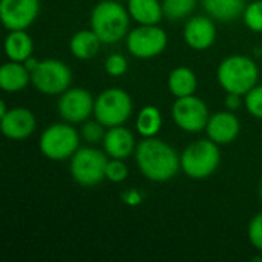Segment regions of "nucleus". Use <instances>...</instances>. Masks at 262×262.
<instances>
[{
  "mask_svg": "<svg viewBox=\"0 0 262 262\" xmlns=\"http://www.w3.org/2000/svg\"><path fill=\"white\" fill-rule=\"evenodd\" d=\"M134 155L140 173L152 183H167L181 170V157L177 149L158 137L143 138Z\"/></svg>",
  "mask_w": 262,
  "mask_h": 262,
  "instance_id": "nucleus-1",
  "label": "nucleus"
},
{
  "mask_svg": "<svg viewBox=\"0 0 262 262\" xmlns=\"http://www.w3.org/2000/svg\"><path fill=\"white\" fill-rule=\"evenodd\" d=\"M91 29L103 45H115L126 38L130 31L129 11L118 0H101L91 11Z\"/></svg>",
  "mask_w": 262,
  "mask_h": 262,
  "instance_id": "nucleus-2",
  "label": "nucleus"
},
{
  "mask_svg": "<svg viewBox=\"0 0 262 262\" xmlns=\"http://www.w3.org/2000/svg\"><path fill=\"white\" fill-rule=\"evenodd\" d=\"M216 80L226 92L246 95L259 81L256 61L243 54L226 57L216 69Z\"/></svg>",
  "mask_w": 262,
  "mask_h": 262,
  "instance_id": "nucleus-3",
  "label": "nucleus"
},
{
  "mask_svg": "<svg viewBox=\"0 0 262 262\" xmlns=\"http://www.w3.org/2000/svg\"><path fill=\"white\" fill-rule=\"evenodd\" d=\"M181 172L190 180H207L210 178L221 164L220 144L210 138L196 140L190 143L181 154Z\"/></svg>",
  "mask_w": 262,
  "mask_h": 262,
  "instance_id": "nucleus-4",
  "label": "nucleus"
},
{
  "mask_svg": "<svg viewBox=\"0 0 262 262\" xmlns=\"http://www.w3.org/2000/svg\"><path fill=\"white\" fill-rule=\"evenodd\" d=\"M74 126L75 124L63 120L48 126L38 138V149L41 155L51 161L71 160L72 155L80 149L81 141L80 130H77Z\"/></svg>",
  "mask_w": 262,
  "mask_h": 262,
  "instance_id": "nucleus-5",
  "label": "nucleus"
},
{
  "mask_svg": "<svg viewBox=\"0 0 262 262\" xmlns=\"http://www.w3.org/2000/svg\"><path fill=\"white\" fill-rule=\"evenodd\" d=\"M109 157L104 150L91 144L80 149L69 160V173L81 187H95L106 180V167Z\"/></svg>",
  "mask_w": 262,
  "mask_h": 262,
  "instance_id": "nucleus-6",
  "label": "nucleus"
},
{
  "mask_svg": "<svg viewBox=\"0 0 262 262\" xmlns=\"http://www.w3.org/2000/svg\"><path fill=\"white\" fill-rule=\"evenodd\" d=\"M132 97L121 88H107L95 97L94 118L104 127L123 126L132 117Z\"/></svg>",
  "mask_w": 262,
  "mask_h": 262,
  "instance_id": "nucleus-7",
  "label": "nucleus"
},
{
  "mask_svg": "<svg viewBox=\"0 0 262 262\" xmlns=\"http://www.w3.org/2000/svg\"><path fill=\"white\" fill-rule=\"evenodd\" d=\"M124 40L127 52L138 60H150L161 55L169 43L167 32L160 25H137Z\"/></svg>",
  "mask_w": 262,
  "mask_h": 262,
  "instance_id": "nucleus-8",
  "label": "nucleus"
},
{
  "mask_svg": "<svg viewBox=\"0 0 262 262\" xmlns=\"http://www.w3.org/2000/svg\"><path fill=\"white\" fill-rule=\"evenodd\" d=\"M31 84L43 95H61L72 86V71L61 60H40L38 66L31 72Z\"/></svg>",
  "mask_w": 262,
  "mask_h": 262,
  "instance_id": "nucleus-9",
  "label": "nucleus"
},
{
  "mask_svg": "<svg viewBox=\"0 0 262 262\" xmlns=\"http://www.w3.org/2000/svg\"><path fill=\"white\" fill-rule=\"evenodd\" d=\"M172 118L183 132L198 134L206 130L210 112L206 101L193 94L175 98V103L172 104Z\"/></svg>",
  "mask_w": 262,
  "mask_h": 262,
  "instance_id": "nucleus-10",
  "label": "nucleus"
},
{
  "mask_svg": "<svg viewBox=\"0 0 262 262\" xmlns=\"http://www.w3.org/2000/svg\"><path fill=\"white\" fill-rule=\"evenodd\" d=\"M95 97L84 88L71 86L58 95L57 112L63 121L71 124H81L94 117Z\"/></svg>",
  "mask_w": 262,
  "mask_h": 262,
  "instance_id": "nucleus-11",
  "label": "nucleus"
},
{
  "mask_svg": "<svg viewBox=\"0 0 262 262\" xmlns=\"http://www.w3.org/2000/svg\"><path fill=\"white\" fill-rule=\"evenodd\" d=\"M40 14V0H0V20L8 31L28 29Z\"/></svg>",
  "mask_w": 262,
  "mask_h": 262,
  "instance_id": "nucleus-12",
  "label": "nucleus"
},
{
  "mask_svg": "<svg viewBox=\"0 0 262 262\" xmlns=\"http://www.w3.org/2000/svg\"><path fill=\"white\" fill-rule=\"evenodd\" d=\"M218 29L210 15H190L183 29L186 45L193 51H206L216 41Z\"/></svg>",
  "mask_w": 262,
  "mask_h": 262,
  "instance_id": "nucleus-13",
  "label": "nucleus"
},
{
  "mask_svg": "<svg viewBox=\"0 0 262 262\" xmlns=\"http://www.w3.org/2000/svg\"><path fill=\"white\" fill-rule=\"evenodd\" d=\"M37 129V118L28 107H11L0 117L2 134L12 141H23L29 138Z\"/></svg>",
  "mask_w": 262,
  "mask_h": 262,
  "instance_id": "nucleus-14",
  "label": "nucleus"
},
{
  "mask_svg": "<svg viewBox=\"0 0 262 262\" xmlns=\"http://www.w3.org/2000/svg\"><path fill=\"white\" fill-rule=\"evenodd\" d=\"M241 132V121L233 111H218L210 114V118L206 126L207 138L215 141L220 146L233 143Z\"/></svg>",
  "mask_w": 262,
  "mask_h": 262,
  "instance_id": "nucleus-15",
  "label": "nucleus"
},
{
  "mask_svg": "<svg viewBox=\"0 0 262 262\" xmlns=\"http://www.w3.org/2000/svg\"><path fill=\"white\" fill-rule=\"evenodd\" d=\"M137 140L135 134L123 126H115V127H107L106 135L103 138V150L107 154L109 158H118V160H126L135 154L137 149Z\"/></svg>",
  "mask_w": 262,
  "mask_h": 262,
  "instance_id": "nucleus-16",
  "label": "nucleus"
},
{
  "mask_svg": "<svg viewBox=\"0 0 262 262\" xmlns=\"http://www.w3.org/2000/svg\"><path fill=\"white\" fill-rule=\"evenodd\" d=\"M31 84V72L20 61L8 60L0 68V88L8 94H15Z\"/></svg>",
  "mask_w": 262,
  "mask_h": 262,
  "instance_id": "nucleus-17",
  "label": "nucleus"
},
{
  "mask_svg": "<svg viewBox=\"0 0 262 262\" xmlns=\"http://www.w3.org/2000/svg\"><path fill=\"white\" fill-rule=\"evenodd\" d=\"M5 55L8 60L23 63L34 54V41L32 37L26 32V29L8 31L3 43Z\"/></svg>",
  "mask_w": 262,
  "mask_h": 262,
  "instance_id": "nucleus-18",
  "label": "nucleus"
},
{
  "mask_svg": "<svg viewBox=\"0 0 262 262\" xmlns=\"http://www.w3.org/2000/svg\"><path fill=\"white\" fill-rule=\"evenodd\" d=\"M129 15L137 25H160L164 18L163 2L160 0H126Z\"/></svg>",
  "mask_w": 262,
  "mask_h": 262,
  "instance_id": "nucleus-19",
  "label": "nucleus"
},
{
  "mask_svg": "<svg viewBox=\"0 0 262 262\" xmlns=\"http://www.w3.org/2000/svg\"><path fill=\"white\" fill-rule=\"evenodd\" d=\"M103 41L92 29H80L69 40V51L78 60H92L101 49Z\"/></svg>",
  "mask_w": 262,
  "mask_h": 262,
  "instance_id": "nucleus-20",
  "label": "nucleus"
},
{
  "mask_svg": "<svg viewBox=\"0 0 262 262\" xmlns=\"http://www.w3.org/2000/svg\"><path fill=\"white\" fill-rule=\"evenodd\" d=\"M201 5L207 15L215 21L229 23L239 17L246 9L244 0H201Z\"/></svg>",
  "mask_w": 262,
  "mask_h": 262,
  "instance_id": "nucleus-21",
  "label": "nucleus"
},
{
  "mask_svg": "<svg viewBox=\"0 0 262 262\" xmlns=\"http://www.w3.org/2000/svg\"><path fill=\"white\" fill-rule=\"evenodd\" d=\"M167 88L175 98L193 95L198 88V78L195 71L187 66H177L170 71L167 77Z\"/></svg>",
  "mask_w": 262,
  "mask_h": 262,
  "instance_id": "nucleus-22",
  "label": "nucleus"
},
{
  "mask_svg": "<svg viewBox=\"0 0 262 262\" xmlns=\"http://www.w3.org/2000/svg\"><path fill=\"white\" fill-rule=\"evenodd\" d=\"M161 127H163V115L157 106L147 104L138 111L135 118V129L141 138L157 137Z\"/></svg>",
  "mask_w": 262,
  "mask_h": 262,
  "instance_id": "nucleus-23",
  "label": "nucleus"
},
{
  "mask_svg": "<svg viewBox=\"0 0 262 262\" xmlns=\"http://www.w3.org/2000/svg\"><path fill=\"white\" fill-rule=\"evenodd\" d=\"M161 2H163L164 18L170 21L187 20L193 14L198 3V0H161Z\"/></svg>",
  "mask_w": 262,
  "mask_h": 262,
  "instance_id": "nucleus-24",
  "label": "nucleus"
},
{
  "mask_svg": "<svg viewBox=\"0 0 262 262\" xmlns=\"http://www.w3.org/2000/svg\"><path fill=\"white\" fill-rule=\"evenodd\" d=\"M243 21L252 32L262 34V0H253L246 5Z\"/></svg>",
  "mask_w": 262,
  "mask_h": 262,
  "instance_id": "nucleus-25",
  "label": "nucleus"
},
{
  "mask_svg": "<svg viewBox=\"0 0 262 262\" xmlns=\"http://www.w3.org/2000/svg\"><path fill=\"white\" fill-rule=\"evenodd\" d=\"M107 127H104L98 120H88L84 123H81V129H80V135L81 140H84L88 144L95 146L98 143H103V138L106 135Z\"/></svg>",
  "mask_w": 262,
  "mask_h": 262,
  "instance_id": "nucleus-26",
  "label": "nucleus"
},
{
  "mask_svg": "<svg viewBox=\"0 0 262 262\" xmlns=\"http://www.w3.org/2000/svg\"><path fill=\"white\" fill-rule=\"evenodd\" d=\"M127 177H129V167L126 166L124 160L109 158V163L106 167V181L120 184V183H124Z\"/></svg>",
  "mask_w": 262,
  "mask_h": 262,
  "instance_id": "nucleus-27",
  "label": "nucleus"
},
{
  "mask_svg": "<svg viewBox=\"0 0 262 262\" xmlns=\"http://www.w3.org/2000/svg\"><path fill=\"white\" fill-rule=\"evenodd\" d=\"M244 104L247 112L253 117L262 120V84H256L244 95Z\"/></svg>",
  "mask_w": 262,
  "mask_h": 262,
  "instance_id": "nucleus-28",
  "label": "nucleus"
},
{
  "mask_svg": "<svg viewBox=\"0 0 262 262\" xmlns=\"http://www.w3.org/2000/svg\"><path fill=\"white\" fill-rule=\"evenodd\" d=\"M129 69L127 58L123 54H111L104 60V72L109 77H123Z\"/></svg>",
  "mask_w": 262,
  "mask_h": 262,
  "instance_id": "nucleus-29",
  "label": "nucleus"
},
{
  "mask_svg": "<svg viewBox=\"0 0 262 262\" xmlns=\"http://www.w3.org/2000/svg\"><path fill=\"white\" fill-rule=\"evenodd\" d=\"M247 236H249L252 247L262 253V212L256 213L250 220L249 227H247Z\"/></svg>",
  "mask_w": 262,
  "mask_h": 262,
  "instance_id": "nucleus-30",
  "label": "nucleus"
},
{
  "mask_svg": "<svg viewBox=\"0 0 262 262\" xmlns=\"http://www.w3.org/2000/svg\"><path fill=\"white\" fill-rule=\"evenodd\" d=\"M143 193L137 189H127L121 193V201L126 204V206H130V207H137L143 203Z\"/></svg>",
  "mask_w": 262,
  "mask_h": 262,
  "instance_id": "nucleus-31",
  "label": "nucleus"
},
{
  "mask_svg": "<svg viewBox=\"0 0 262 262\" xmlns=\"http://www.w3.org/2000/svg\"><path fill=\"white\" fill-rule=\"evenodd\" d=\"M243 97L244 95H239V94H233V92H226V98H224V104H226V109L229 111H238L243 104Z\"/></svg>",
  "mask_w": 262,
  "mask_h": 262,
  "instance_id": "nucleus-32",
  "label": "nucleus"
},
{
  "mask_svg": "<svg viewBox=\"0 0 262 262\" xmlns=\"http://www.w3.org/2000/svg\"><path fill=\"white\" fill-rule=\"evenodd\" d=\"M38 61H40V60H37L34 55H31L29 58H26V60L23 61V64L26 66V69H28L29 72H32V71L38 66Z\"/></svg>",
  "mask_w": 262,
  "mask_h": 262,
  "instance_id": "nucleus-33",
  "label": "nucleus"
},
{
  "mask_svg": "<svg viewBox=\"0 0 262 262\" xmlns=\"http://www.w3.org/2000/svg\"><path fill=\"white\" fill-rule=\"evenodd\" d=\"M8 111H9V109L6 107V101H0V117H2V115H5Z\"/></svg>",
  "mask_w": 262,
  "mask_h": 262,
  "instance_id": "nucleus-34",
  "label": "nucleus"
},
{
  "mask_svg": "<svg viewBox=\"0 0 262 262\" xmlns=\"http://www.w3.org/2000/svg\"><path fill=\"white\" fill-rule=\"evenodd\" d=\"M259 198H261V201H262V178H261V183H259Z\"/></svg>",
  "mask_w": 262,
  "mask_h": 262,
  "instance_id": "nucleus-35",
  "label": "nucleus"
},
{
  "mask_svg": "<svg viewBox=\"0 0 262 262\" xmlns=\"http://www.w3.org/2000/svg\"><path fill=\"white\" fill-rule=\"evenodd\" d=\"M259 261H262V255H261V256H259Z\"/></svg>",
  "mask_w": 262,
  "mask_h": 262,
  "instance_id": "nucleus-36",
  "label": "nucleus"
},
{
  "mask_svg": "<svg viewBox=\"0 0 262 262\" xmlns=\"http://www.w3.org/2000/svg\"><path fill=\"white\" fill-rule=\"evenodd\" d=\"M118 2H123V0H118Z\"/></svg>",
  "mask_w": 262,
  "mask_h": 262,
  "instance_id": "nucleus-37",
  "label": "nucleus"
}]
</instances>
